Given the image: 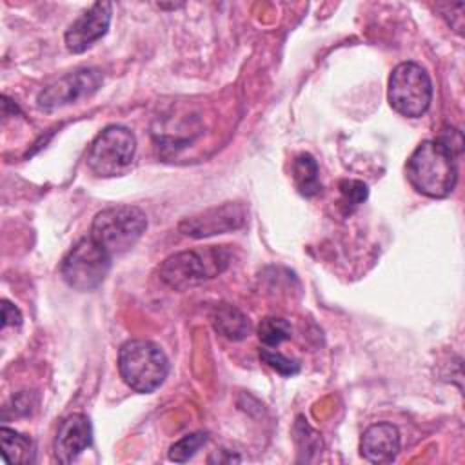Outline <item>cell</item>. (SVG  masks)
Returning <instances> with one entry per match:
<instances>
[{"label": "cell", "mask_w": 465, "mask_h": 465, "mask_svg": "<svg viewBox=\"0 0 465 465\" xmlns=\"http://www.w3.org/2000/svg\"><path fill=\"white\" fill-rule=\"evenodd\" d=\"M232 252L227 245H209L180 251L167 256L160 267V280L174 289L185 291L220 276L231 263Z\"/></svg>", "instance_id": "1"}, {"label": "cell", "mask_w": 465, "mask_h": 465, "mask_svg": "<svg viewBox=\"0 0 465 465\" xmlns=\"http://www.w3.org/2000/svg\"><path fill=\"white\" fill-rule=\"evenodd\" d=\"M456 156L438 140H423L407 160V178L411 185L429 196L445 198L458 182Z\"/></svg>", "instance_id": "2"}, {"label": "cell", "mask_w": 465, "mask_h": 465, "mask_svg": "<svg viewBox=\"0 0 465 465\" xmlns=\"http://www.w3.org/2000/svg\"><path fill=\"white\" fill-rule=\"evenodd\" d=\"M118 371L133 391L149 394L165 381L169 360L156 343L149 340H129L120 347Z\"/></svg>", "instance_id": "3"}, {"label": "cell", "mask_w": 465, "mask_h": 465, "mask_svg": "<svg viewBox=\"0 0 465 465\" xmlns=\"http://www.w3.org/2000/svg\"><path fill=\"white\" fill-rule=\"evenodd\" d=\"M147 229V216L134 205H114L100 211L91 225V238H94L111 256L124 254Z\"/></svg>", "instance_id": "4"}, {"label": "cell", "mask_w": 465, "mask_h": 465, "mask_svg": "<svg viewBox=\"0 0 465 465\" xmlns=\"http://www.w3.org/2000/svg\"><path fill=\"white\" fill-rule=\"evenodd\" d=\"M387 98L391 107L401 116H423L432 100V82L429 73L416 62L398 64L389 76Z\"/></svg>", "instance_id": "5"}, {"label": "cell", "mask_w": 465, "mask_h": 465, "mask_svg": "<svg viewBox=\"0 0 465 465\" xmlns=\"http://www.w3.org/2000/svg\"><path fill=\"white\" fill-rule=\"evenodd\" d=\"M113 256L91 236L78 240L60 263L64 282L80 292L94 291L105 280Z\"/></svg>", "instance_id": "6"}, {"label": "cell", "mask_w": 465, "mask_h": 465, "mask_svg": "<svg viewBox=\"0 0 465 465\" xmlns=\"http://www.w3.org/2000/svg\"><path fill=\"white\" fill-rule=\"evenodd\" d=\"M136 153V138L125 125H107L96 134L87 151V165L96 176L125 173Z\"/></svg>", "instance_id": "7"}, {"label": "cell", "mask_w": 465, "mask_h": 465, "mask_svg": "<svg viewBox=\"0 0 465 465\" xmlns=\"http://www.w3.org/2000/svg\"><path fill=\"white\" fill-rule=\"evenodd\" d=\"M102 73L94 67H82L65 76L58 78L56 82L49 84L36 98V105L45 111H56L65 105L76 104L84 98H89L98 91L102 85Z\"/></svg>", "instance_id": "8"}, {"label": "cell", "mask_w": 465, "mask_h": 465, "mask_svg": "<svg viewBox=\"0 0 465 465\" xmlns=\"http://www.w3.org/2000/svg\"><path fill=\"white\" fill-rule=\"evenodd\" d=\"M247 220V209L243 203L227 202L211 209H205L191 218H183L178 225L180 232L191 238H207L223 234L242 227Z\"/></svg>", "instance_id": "9"}, {"label": "cell", "mask_w": 465, "mask_h": 465, "mask_svg": "<svg viewBox=\"0 0 465 465\" xmlns=\"http://www.w3.org/2000/svg\"><path fill=\"white\" fill-rule=\"evenodd\" d=\"M113 15L111 2H94L65 31L64 40L71 53H84L109 29Z\"/></svg>", "instance_id": "10"}, {"label": "cell", "mask_w": 465, "mask_h": 465, "mask_svg": "<svg viewBox=\"0 0 465 465\" xmlns=\"http://www.w3.org/2000/svg\"><path fill=\"white\" fill-rule=\"evenodd\" d=\"M93 441V427L85 414H69L54 436V456L60 463H73Z\"/></svg>", "instance_id": "11"}, {"label": "cell", "mask_w": 465, "mask_h": 465, "mask_svg": "<svg viewBox=\"0 0 465 465\" xmlns=\"http://www.w3.org/2000/svg\"><path fill=\"white\" fill-rule=\"evenodd\" d=\"M400 445V430L389 421H380L363 432L360 452L371 463H391L396 460Z\"/></svg>", "instance_id": "12"}, {"label": "cell", "mask_w": 465, "mask_h": 465, "mask_svg": "<svg viewBox=\"0 0 465 465\" xmlns=\"http://www.w3.org/2000/svg\"><path fill=\"white\" fill-rule=\"evenodd\" d=\"M211 322H213L214 331L231 341L243 340L245 336H249V331H251V323H249L247 316L240 309H236L229 303L216 305L213 309Z\"/></svg>", "instance_id": "13"}, {"label": "cell", "mask_w": 465, "mask_h": 465, "mask_svg": "<svg viewBox=\"0 0 465 465\" xmlns=\"http://www.w3.org/2000/svg\"><path fill=\"white\" fill-rule=\"evenodd\" d=\"M2 456L5 463H31L35 460V443L29 436L20 434L13 429H0Z\"/></svg>", "instance_id": "14"}, {"label": "cell", "mask_w": 465, "mask_h": 465, "mask_svg": "<svg viewBox=\"0 0 465 465\" xmlns=\"http://www.w3.org/2000/svg\"><path fill=\"white\" fill-rule=\"evenodd\" d=\"M292 178L300 194L311 198L322 193L318 163L309 153H302L292 162Z\"/></svg>", "instance_id": "15"}, {"label": "cell", "mask_w": 465, "mask_h": 465, "mask_svg": "<svg viewBox=\"0 0 465 465\" xmlns=\"http://www.w3.org/2000/svg\"><path fill=\"white\" fill-rule=\"evenodd\" d=\"M291 323L278 316H265L258 325V338L265 347H276L291 338Z\"/></svg>", "instance_id": "16"}, {"label": "cell", "mask_w": 465, "mask_h": 465, "mask_svg": "<svg viewBox=\"0 0 465 465\" xmlns=\"http://www.w3.org/2000/svg\"><path fill=\"white\" fill-rule=\"evenodd\" d=\"M207 443V432L198 430V432H191L185 434L183 438H180L178 441H174L169 449V460L176 461V463H183L187 460H191L196 450L200 447H203Z\"/></svg>", "instance_id": "17"}, {"label": "cell", "mask_w": 465, "mask_h": 465, "mask_svg": "<svg viewBox=\"0 0 465 465\" xmlns=\"http://www.w3.org/2000/svg\"><path fill=\"white\" fill-rule=\"evenodd\" d=\"M260 358L263 363H267L271 369H274L276 372H280L283 376H292L300 371V365L294 360H291L285 354L272 351V349H262Z\"/></svg>", "instance_id": "18"}, {"label": "cell", "mask_w": 465, "mask_h": 465, "mask_svg": "<svg viewBox=\"0 0 465 465\" xmlns=\"http://www.w3.org/2000/svg\"><path fill=\"white\" fill-rule=\"evenodd\" d=\"M340 191H341L343 202L347 205H351V209L360 205L367 198V194H369L367 185L363 182H358V180H343L340 183Z\"/></svg>", "instance_id": "19"}, {"label": "cell", "mask_w": 465, "mask_h": 465, "mask_svg": "<svg viewBox=\"0 0 465 465\" xmlns=\"http://www.w3.org/2000/svg\"><path fill=\"white\" fill-rule=\"evenodd\" d=\"M440 143H443L450 153L452 156H458L463 149V138H461V133L454 127H447L441 131V134L436 138Z\"/></svg>", "instance_id": "20"}, {"label": "cell", "mask_w": 465, "mask_h": 465, "mask_svg": "<svg viewBox=\"0 0 465 465\" xmlns=\"http://www.w3.org/2000/svg\"><path fill=\"white\" fill-rule=\"evenodd\" d=\"M22 323V312L18 307H15L11 302L2 300V327L7 325H20Z\"/></svg>", "instance_id": "21"}]
</instances>
